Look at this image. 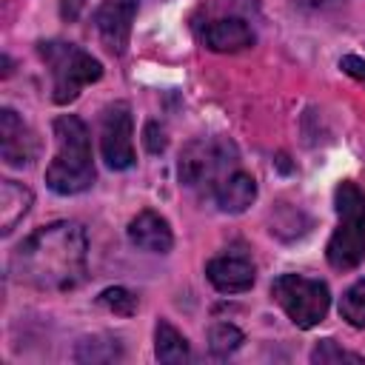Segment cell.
<instances>
[{
  "instance_id": "1",
  "label": "cell",
  "mask_w": 365,
  "mask_h": 365,
  "mask_svg": "<svg viewBox=\"0 0 365 365\" xmlns=\"http://www.w3.org/2000/svg\"><path fill=\"white\" fill-rule=\"evenodd\" d=\"M88 271V237L80 222L60 220L31 231L11 254V277L37 291H71Z\"/></svg>"
},
{
  "instance_id": "2",
  "label": "cell",
  "mask_w": 365,
  "mask_h": 365,
  "mask_svg": "<svg viewBox=\"0 0 365 365\" xmlns=\"http://www.w3.org/2000/svg\"><path fill=\"white\" fill-rule=\"evenodd\" d=\"M51 128H54L57 151L46 168V185L60 197L88 191L97 180L88 125L77 114H63L54 120Z\"/></svg>"
},
{
  "instance_id": "3",
  "label": "cell",
  "mask_w": 365,
  "mask_h": 365,
  "mask_svg": "<svg viewBox=\"0 0 365 365\" xmlns=\"http://www.w3.org/2000/svg\"><path fill=\"white\" fill-rule=\"evenodd\" d=\"M336 228L328 240L325 257L336 271H351L365 259V194L356 182L342 180L334 191Z\"/></svg>"
},
{
  "instance_id": "4",
  "label": "cell",
  "mask_w": 365,
  "mask_h": 365,
  "mask_svg": "<svg viewBox=\"0 0 365 365\" xmlns=\"http://www.w3.org/2000/svg\"><path fill=\"white\" fill-rule=\"evenodd\" d=\"M40 60L48 66L51 74V100L57 106H68L80 97V91L103 77V66L86 48L66 43V40H40L37 43Z\"/></svg>"
},
{
  "instance_id": "5",
  "label": "cell",
  "mask_w": 365,
  "mask_h": 365,
  "mask_svg": "<svg viewBox=\"0 0 365 365\" xmlns=\"http://www.w3.org/2000/svg\"><path fill=\"white\" fill-rule=\"evenodd\" d=\"M234 168H240V151H237L234 140H228V137H200V140H191L180 151V163H177L180 182L185 188L208 191V194H214V188Z\"/></svg>"
},
{
  "instance_id": "6",
  "label": "cell",
  "mask_w": 365,
  "mask_h": 365,
  "mask_svg": "<svg viewBox=\"0 0 365 365\" xmlns=\"http://www.w3.org/2000/svg\"><path fill=\"white\" fill-rule=\"evenodd\" d=\"M271 297L288 314L297 328H314L325 319L331 305V291L322 279H311L302 274H279L271 282Z\"/></svg>"
},
{
  "instance_id": "7",
  "label": "cell",
  "mask_w": 365,
  "mask_h": 365,
  "mask_svg": "<svg viewBox=\"0 0 365 365\" xmlns=\"http://www.w3.org/2000/svg\"><path fill=\"white\" fill-rule=\"evenodd\" d=\"M134 120L131 106L117 100L103 108L100 117V151L108 168L125 171L134 165Z\"/></svg>"
},
{
  "instance_id": "8",
  "label": "cell",
  "mask_w": 365,
  "mask_h": 365,
  "mask_svg": "<svg viewBox=\"0 0 365 365\" xmlns=\"http://www.w3.org/2000/svg\"><path fill=\"white\" fill-rule=\"evenodd\" d=\"M140 0H106L94 11V29L103 40V46L111 54H125L128 40H131V23L137 17Z\"/></svg>"
},
{
  "instance_id": "9",
  "label": "cell",
  "mask_w": 365,
  "mask_h": 365,
  "mask_svg": "<svg viewBox=\"0 0 365 365\" xmlns=\"http://www.w3.org/2000/svg\"><path fill=\"white\" fill-rule=\"evenodd\" d=\"M0 154L6 165H29L40 154V140L37 134L20 120L14 108H0Z\"/></svg>"
},
{
  "instance_id": "10",
  "label": "cell",
  "mask_w": 365,
  "mask_h": 365,
  "mask_svg": "<svg viewBox=\"0 0 365 365\" xmlns=\"http://www.w3.org/2000/svg\"><path fill=\"white\" fill-rule=\"evenodd\" d=\"M205 277H208V282L220 294H242V291H248L254 285L257 271H254L248 257H242V254H222V257L208 259Z\"/></svg>"
},
{
  "instance_id": "11",
  "label": "cell",
  "mask_w": 365,
  "mask_h": 365,
  "mask_svg": "<svg viewBox=\"0 0 365 365\" xmlns=\"http://www.w3.org/2000/svg\"><path fill=\"white\" fill-rule=\"evenodd\" d=\"M128 240H131V245H137L140 251H148V254H168L174 245V234H171L168 220L151 208L140 211L128 222Z\"/></svg>"
},
{
  "instance_id": "12",
  "label": "cell",
  "mask_w": 365,
  "mask_h": 365,
  "mask_svg": "<svg viewBox=\"0 0 365 365\" xmlns=\"http://www.w3.org/2000/svg\"><path fill=\"white\" fill-rule=\"evenodd\" d=\"M202 46L211 51H220V54H225V51L234 54V51L254 46V31L240 17H220L202 29Z\"/></svg>"
},
{
  "instance_id": "13",
  "label": "cell",
  "mask_w": 365,
  "mask_h": 365,
  "mask_svg": "<svg viewBox=\"0 0 365 365\" xmlns=\"http://www.w3.org/2000/svg\"><path fill=\"white\" fill-rule=\"evenodd\" d=\"M214 202L220 211L225 214H242L254 200H257V180L242 171V168H234L217 188H214Z\"/></svg>"
},
{
  "instance_id": "14",
  "label": "cell",
  "mask_w": 365,
  "mask_h": 365,
  "mask_svg": "<svg viewBox=\"0 0 365 365\" xmlns=\"http://www.w3.org/2000/svg\"><path fill=\"white\" fill-rule=\"evenodd\" d=\"M34 202V194L14 180H3L0 182V234L9 237L14 231V225L29 214Z\"/></svg>"
},
{
  "instance_id": "15",
  "label": "cell",
  "mask_w": 365,
  "mask_h": 365,
  "mask_svg": "<svg viewBox=\"0 0 365 365\" xmlns=\"http://www.w3.org/2000/svg\"><path fill=\"white\" fill-rule=\"evenodd\" d=\"M154 356L160 362H188L191 359V345L188 339L168 322V319H160L157 328H154Z\"/></svg>"
},
{
  "instance_id": "16",
  "label": "cell",
  "mask_w": 365,
  "mask_h": 365,
  "mask_svg": "<svg viewBox=\"0 0 365 365\" xmlns=\"http://www.w3.org/2000/svg\"><path fill=\"white\" fill-rule=\"evenodd\" d=\"M339 317L354 325V328H365V279H356L339 299Z\"/></svg>"
},
{
  "instance_id": "17",
  "label": "cell",
  "mask_w": 365,
  "mask_h": 365,
  "mask_svg": "<svg viewBox=\"0 0 365 365\" xmlns=\"http://www.w3.org/2000/svg\"><path fill=\"white\" fill-rule=\"evenodd\" d=\"M242 345V331L231 322H217L208 331V348L214 356H228Z\"/></svg>"
},
{
  "instance_id": "18",
  "label": "cell",
  "mask_w": 365,
  "mask_h": 365,
  "mask_svg": "<svg viewBox=\"0 0 365 365\" xmlns=\"http://www.w3.org/2000/svg\"><path fill=\"white\" fill-rule=\"evenodd\" d=\"M311 362H314V365H331V362H365V356L339 348L334 339H322V342L311 351Z\"/></svg>"
},
{
  "instance_id": "19",
  "label": "cell",
  "mask_w": 365,
  "mask_h": 365,
  "mask_svg": "<svg viewBox=\"0 0 365 365\" xmlns=\"http://www.w3.org/2000/svg\"><path fill=\"white\" fill-rule=\"evenodd\" d=\"M100 302H103L108 311L120 314V317H131V314L137 311V297H134L128 288H106V291L100 294Z\"/></svg>"
},
{
  "instance_id": "20",
  "label": "cell",
  "mask_w": 365,
  "mask_h": 365,
  "mask_svg": "<svg viewBox=\"0 0 365 365\" xmlns=\"http://www.w3.org/2000/svg\"><path fill=\"white\" fill-rule=\"evenodd\" d=\"M143 134H145V148H148L151 154H160V151L165 148V131H163L157 123H148Z\"/></svg>"
},
{
  "instance_id": "21",
  "label": "cell",
  "mask_w": 365,
  "mask_h": 365,
  "mask_svg": "<svg viewBox=\"0 0 365 365\" xmlns=\"http://www.w3.org/2000/svg\"><path fill=\"white\" fill-rule=\"evenodd\" d=\"M339 68H342L348 77L365 83V60H359V57H354V54H345V57L339 60Z\"/></svg>"
},
{
  "instance_id": "22",
  "label": "cell",
  "mask_w": 365,
  "mask_h": 365,
  "mask_svg": "<svg viewBox=\"0 0 365 365\" xmlns=\"http://www.w3.org/2000/svg\"><path fill=\"white\" fill-rule=\"evenodd\" d=\"M86 3H88V0H63V3H60V17L68 20V23H74V20L80 17V11L86 9Z\"/></svg>"
},
{
  "instance_id": "23",
  "label": "cell",
  "mask_w": 365,
  "mask_h": 365,
  "mask_svg": "<svg viewBox=\"0 0 365 365\" xmlns=\"http://www.w3.org/2000/svg\"><path fill=\"white\" fill-rule=\"evenodd\" d=\"M305 6H328V3H336V0H302Z\"/></svg>"
}]
</instances>
